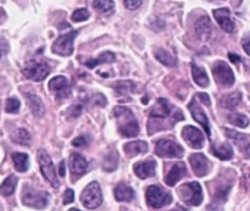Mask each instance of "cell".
I'll return each instance as SVG.
<instances>
[{
  "label": "cell",
  "mask_w": 250,
  "mask_h": 211,
  "mask_svg": "<svg viewBox=\"0 0 250 211\" xmlns=\"http://www.w3.org/2000/svg\"><path fill=\"white\" fill-rule=\"evenodd\" d=\"M114 115L117 120V128L122 136L127 138H133L138 136L139 125L131 109L125 106H116L114 109Z\"/></svg>",
  "instance_id": "6da1fadb"
},
{
  "label": "cell",
  "mask_w": 250,
  "mask_h": 211,
  "mask_svg": "<svg viewBox=\"0 0 250 211\" xmlns=\"http://www.w3.org/2000/svg\"><path fill=\"white\" fill-rule=\"evenodd\" d=\"M146 198L148 205L153 209H160V208L171 204L172 202V195L163 190L160 186H149L146 188Z\"/></svg>",
  "instance_id": "7a4b0ae2"
},
{
  "label": "cell",
  "mask_w": 250,
  "mask_h": 211,
  "mask_svg": "<svg viewBox=\"0 0 250 211\" xmlns=\"http://www.w3.org/2000/svg\"><path fill=\"white\" fill-rule=\"evenodd\" d=\"M50 194L44 190H34L29 187H24L22 190V203L26 207L34 209H44L48 205Z\"/></svg>",
  "instance_id": "3957f363"
},
{
  "label": "cell",
  "mask_w": 250,
  "mask_h": 211,
  "mask_svg": "<svg viewBox=\"0 0 250 211\" xmlns=\"http://www.w3.org/2000/svg\"><path fill=\"white\" fill-rule=\"evenodd\" d=\"M170 116L173 117V119L176 120V122L180 121V120L185 119L182 115V112H181L180 110L177 109L175 111V110L170 106V104L167 103V100L160 98V99L156 102V104L153 106V109H151L150 122H155L156 120L168 119Z\"/></svg>",
  "instance_id": "277c9868"
},
{
  "label": "cell",
  "mask_w": 250,
  "mask_h": 211,
  "mask_svg": "<svg viewBox=\"0 0 250 211\" xmlns=\"http://www.w3.org/2000/svg\"><path fill=\"white\" fill-rule=\"evenodd\" d=\"M178 194L183 202L193 207H198L203 202V190L198 182H190L181 186L178 188Z\"/></svg>",
  "instance_id": "5b68a950"
},
{
  "label": "cell",
  "mask_w": 250,
  "mask_h": 211,
  "mask_svg": "<svg viewBox=\"0 0 250 211\" xmlns=\"http://www.w3.org/2000/svg\"><path fill=\"white\" fill-rule=\"evenodd\" d=\"M37 159H38L39 166H41V171L43 173L44 178L53 186L54 188L59 187L58 175H56V170L54 168V164L51 161L50 156L48 155L44 149H39L38 154H37Z\"/></svg>",
  "instance_id": "8992f818"
},
{
  "label": "cell",
  "mask_w": 250,
  "mask_h": 211,
  "mask_svg": "<svg viewBox=\"0 0 250 211\" xmlns=\"http://www.w3.org/2000/svg\"><path fill=\"white\" fill-rule=\"evenodd\" d=\"M81 203L87 209H97L103 203V194L98 182H92L81 194Z\"/></svg>",
  "instance_id": "52a82bcc"
},
{
  "label": "cell",
  "mask_w": 250,
  "mask_h": 211,
  "mask_svg": "<svg viewBox=\"0 0 250 211\" xmlns=\"http://www.w3.org/2000/svg\"><path fill=\"white\" fill-rule=\"evenodd\" d=\"M212 73H214L216 82L221 87L229 88L234 84L233 71L229 67V63H225V61H215L214 65H212Z\"/></svg>",
  "instance_id": "ba28073f"
},
{
  "label": "cell",
  "mask_w": 250,
  "mask_h": 211,
  "mask_svg": "<svg viewBox=\"0 0 250 211\" xmlns=\"http://www.w3.org/2000/svg\"><path fill=\"white\" fill-rule=\"evenodd\" d=\"M155 153L160 158H182L183 150L182 147L175 141L171 139H159L155 144Z\"/></svg>",
  "instance_id": "9c48e42d"
},
{
  "label": "cell",
  "mask_w": 250,
  "mask_h": 211,
  "mask_svg": "<svg viewBox=\"0 0 250 211\" xmlns=\"http://www.w3.org/2000/svg\"><path fill=\"white\" fill-rule=\"evenodd\" d=\"M78 31H72L70 33L62 34L53 43L51 50L54 54H58L61 56H70L73 53V41L77 37Z\"/></svg>",
  "instance_id": "30bf717a"
},
{
  "label": "cell",
  "mask_w": 250,
  "mask_h": 211,
  "mask_svg": "<svg viewBox=\"0 0 250 211\" xmlns=\"http://www.w3.org/2000/svg\"><path fill=\"white\" fill-rule=\"evenodd\" d=\"M23 75L26 76L28 80L36 81V82H41V81L45 80L48 75L50 73V67L48 63H41V61H29L23 68Z\"/></svg>",
  "instance_id": "8fae6325"
},
{
  "label": "cell",
  "mask_w": 250,
  "mask_h": 211,
  "mask_svg": "<svg viewBox=\"0 0 250 211\" xmlns=\"http://www.w3.org/2000/svg\"><path fill=\"white\" fill-rule=\"evenodd\" d=\"M49 90L51 93H54L56 97V99L61 100L65 99V98L70 97L71 94V88L68 80L63 76H56V77L51 78L50 82H49Z\"/></svg>",
  "instance_id": "7c38bea8"
},
{
  "label": "cell",
  "mask_w": 250,
  "mask_h": 211,
  "mask_svg": "<svg viewBox=\"0 0 250 211\" xmlns=\"http://www.w3.org/2000/svg\"><path fill=\"white\" fill-rule=\"evenodd\" d=\"M182 137L192 148L200 149L204 147V134L202 131L193 126H187L183 128Z\"/></svg>",
  "instance_id": "4fadbf2b"
},
{
  "label": "cell",
  "mask_w": 250,
  "mask_h": 211,
  "mask_svg": "<svg viewBox=\"0 0 250 211\" xmlns=\"http://www.w3.org/2000/svg\"><path fill=\"white\" fill-rule=\"evenodd\" d=\"M189 163L193 169V172L198 177H204L210 171V163L203 154H192L189 156Z\"/></svg>",
  "instance_id": "5bb4252c"
},
{
  "label": "cell",
  "mask_w": 250,
  "mask_h": 211,
  "mask_svg": "<svg viewBox=\"0 0 250 211\" xmlns=\"http://www.w3.org/2000/svg\"><path fill=\"white\" fill-rule=\"evenodd\" d=\"M226 134L227 137L233 139L236 146L238 147L241 153L243 154L246 158H250V136L238 133V132L232 131V129L229 128H226Z\"/></svg>",
  "instance_id": "9a60e30c"
},
{
  "label": "cell",
  "mask_w": 250,
  "mask_h": 211,
  "mask_svg": "<svg viewBox=\"0 0 250 211\" xmlns=\"http://www.w3.org/2000/svg\"><path fill=\"white\" fill-rule=\"evenodd\" d=\"M188 109H189L190 114H192L193 119L198 122V124L202 125L204 127L205 132H207L208 136H211V131H210V127H209V120H208V116L204 114V111L202 110V107L199 106V104L197 103V100L193 99L192 102L189 103L188 105Z\"/></svg>",
  "instance_id": "2e32d148"
},
{
  "label": "cell",
  "mask_w": 250,
  "mask_h": 211,
  "mask_svg": "<svg viewBox=\"0 0 250 211\" xmlns=\"http://www.w3.org/2000/svg\"><path fill=\"white\" fill-rule=\"evenodd\" d=\"M68 166L73 176H82L87 171L88 163L81 154L73 153L68 159Z\"/></svg>",
  "instance_id": "e0dca14e"
},
{
  "label": "cell",
  "mask_w": 250,
  "mask_h": 211,
  "mask_svg": "<svg viewBox=\"0 0 250 211\" xmlns=\"http://www.w3.org/2000/svg\"><path fill=\"white\" fill-rule=\"evenodd\" d=\"M214 17L224 31L227 33H232L234 31V23L231 20V14L229 9H216L214 10Z\"/></svg>",
  "instance_id": "ac0fdd59"
},
{
  "label": "cell",
  "mask_w": 250,
  "mask_h": 211,
  "mask_svg": "<svg viewBox=\"0 0 250 211\" xmlns=\"http://www.w3.org/2000/svg\"><path fill=\"white\" fill-rule=\"evenodd\" d=\"M155 168L156 163L154 160L141 161V163H137L134 165V173L141 180H146V178H149L155 175Z\"/></svg>",
  "instance_id": "d6986e66"
},
{
  "label": "cell",
  "mask_w": 250,
  "mask_h": 211,
  "mask_svg": "<svg viewBox=\"0 0 250 211\" xmlns=\"http://www.w3.org/2000/svg\"><path fill=\"white\" fill-rule=\"evenodd\" d=\"M186 165L183 163H177L171 168V170L168 171L167 175L165 177L166 185L170 186V187H173L183 176H186Z\"/></svg>",
  "instance_id": "ffe728a7"
},
{
  "label": "cell",
  "mask_w": 250,
  "mask_h": 211,
  "mask_svg": "<svg viewBox=\"0 0 250 211\" xmlns=\"http://www.w3.org/2000/svg\"><path fill=\"white\" fill-rule=\"evenodd\" d=\"M24 97H26L27 105H28L32 114L36 117L44 116V114H45V107H44V104L41 98L34 94H24Z\"/></svg>",
  "instance_id": "44dd1931"
},
{
  "label": "cell",
  "mask_w": 250,
  "mask_h": 211,
  "mask_svg": "<svg viewBox=\"0 0 250 211\" xmlns=\"http://www.w3.org/2000/svg\"><path fill=\"white\" fill-rule=\"evenodd\" d=\"M125 153L128 158H133V156L139 155V154L146 153L148 150V144L143 141H136V142H129V143L125 144L124 147Z\"/></svg>",
  "instance_id": "7402d4cb"
},
{
  "label": "cell",
  "mask_w": 250,
  "mask_h": 211,
  "mask_svg": "<svg viewBox=\"0 0 250 211\" xmlns=\"http://www.w3.org/2000/svg\"><path fill=\"white\" fill-rule=\"evenodd\" d=\"M192 75L193 80L198 85H200V87H208L209 85V77H208L205 70L194 63H192Z\"/></svg>",
  "instance_id": "603a6c76"
},
{
  "label": "cell",
  "mask_w": 250,
  "mask_h": 211,
  "mask_svg": "<svg viewBox=\"0 0 250 211\" xmlns=\"http://www.w3.org/2000/svg\"><path fill=\"white\" fill-rule=\"evenodd\" d=\"M115 61V55L111 51H105L102 53L97 59H90V60L85 61L84 65L89 68H94L95 66L102 65V63H111Z\"/></svg>",
  "instance_id": "cb8c5ba5"
},
{
  "label": "cell",
  "mask_w": 250,
  "mask_h": 211,
  "mask_svg": "<svg viewBox=\"0 0 250 211\" xmlns=\"http://www.w3.org/2000/svg\"><path fill=\"white\" fill-rule=\"evenodd\" d=\"M11 159L14 161V166L19 172H26L29 166V158L23 153H12Z\"/></svg>",
  "instance_id": "d4e9b609"
},
{
  "label": "cell",
  "mask_w": 250,
  "mask_h": 211,
  "mask_svg": "<svg viewBox=\"0 0 250 211\" xmlns=\"http://www.w3.org/2000/svg\"><path fill=\"white\" fill-rule=\"evenodd\" d=\"M211 154L212 155L216 156V158L221 159V160H231L232 156H233V150H232V148L229 144L225 143V144H221V146H219V147L212 146Z\"/></svg>",
  "instance_id": "484cf974"
},
{
  "label": "cell",
  "mask_w": 250,
  "mask_h": 211,
  "mask_svg": "<svg viewBox=\"0 0 250 211\" xmlns=\"http://www.w3.org/2000/svg\"><path fill=\"white\" fill-rule=\"evenodd\" d=\"M115 198L119 202H131L134 198V192L126 185H119L115 188Z\"/></svg>",
  "instance_id": "4316f807"
},
{
  "label": "cell",
  "mask_w": 250,
  "mask_h": 211,
  "mask_svg": "<svg viewBox=\"0 0 250 211\" xmlns=\"http://www.w3.org/2000/svg\"><path fill=\"white\" fill-rule=\"evenodd\" d=\"M195 31H197L198 36H200L202 38L209 37L210 33H211V22H210L209 17H200L197 21V23H195Z\"/></svg>",
  "instance_id": "83f0119b"
},
{
  "label": "cell",
  "mask_w": 250,
  "mask_h": 211,
  "mask_svg": "<svg viewBox=\"0 0 250 211\" xmlns=\"http://www.w3.org/2000/svg\"><path fill=\"white\" fill-rule=\"evenodd\" d=\"M242 100V94L239 92L231 93V94H227L225 97L221 98V106H224L225 109L233 110L234 107H237L239 105Z\"/></svg>",
  "instance_id": "f1b7e54d"
},
{
  "label": "cell",
  "mask_w": 250,
  "mask_h": 211,
  "mask_svg": "<svg viewBox=\"0 0 250 211\" xmlns=\"http://www.w3.org/2000/svg\"><path fill=\"white\" fill-rule=\"evenodd\" d=\"M17 186V177L11 175L0 185V194L4 197H10L15 192V188Z\"/></svg>",
  "instance_id": "f546056e"
},
{
  "label": "cell",
  "mask_w": 250,
  "mask_h": 211,
  "mask_svg": "<svg viewBox=\"0 0 250 211\" xmlns=\"http://www.w3.org/2000/svg\"><path fill=\"white\" fill-rule=\"evenodd\" d=\"M12 142L21 146H29L31 144V134L24 128H19L11 134Z\"/></svg>",
  "instance_id": "4dcf8cb0"
},
{
  "label": "cell",
  "mask_w": 250,
  "mask_h": 211,
  "mask_svg": "<svg viewBox=\"0 0 250 211\" xmlns=\"http://www.w3.org/2000/svg\"><path fill=\"white\" fill-rule=\"evenodd\" d=\"M93 7L102 14L110 15L114 11L115 2L112 0H98V1H93Z\"/></svg>",
  "instance_id": "1f68e13d"
},
{
  "label": "cell",
  "mask_w": 250,
  "mask_h": 211,
  "mask_svg": "<svg viewBox=\"0 0 250 211\" xmlns=\"http://www.w3.org/2000/svg\"><path fill=\"white\" fill-rule=\"evenodd\" d=\"M154 54H155V58L164 65L168 66V67L176 66V59L172 55H170L167 51L164 50V49H155V53Z\"/></svg>",
  "instance_id": "d6a6232c"
},
{
  "label": "cell",
  "mask_w": 250,
  "mask_h": 211,
  "mask_svg": "<svg viewBox=\"0 0 250 211\" xmlns=\"http://www.w3.org/2000/svg\"><path fill=\"white\" fill-rule=\"evenodd\" d=\"M115 90H116V94L119 97L121 95H128L129 93H133L134 90V84L132 81H120L116 85H115Z\"/></svg>",
  "instance_id": "836d02e7"
},
{
  "label": "cell",
  "mask_w": 250,
  "mask_h": 211,
  "mask_svg": "<svg viewBox=\"0 0 250 211\" xmlns=\"http://www.w3.org/2000/svg\"><path fill=\"white\" fill-rule=\"evenodd\" d=\"M229 121L231 122L232 125L237 127H241V128H246L249 125V119L246 116V115L237 114V112H233V114L229 115Z\"/></svg>",
  "instance_id": "e575fe53"
},
{
  "label": "cell",
  "mask_w": 250,
  "mask_h": 211,
  "mask_svg": "<svg viewBox=\"0 0 250 211\" xmlns=\"http://www.w3.org/2000/svg\"><path fill=\"white\" fill-rule=\"evenodd\" d=\"M117 151L111 150L106 156H105V160H104V170L105 171H114L115 169L117 168Z\"/></svg>",
  "instance_id": "d590c367"
},
{
  "label": "cell",
  "mask_w": 250,
  "mask_h": 211,
  "mask_svg": "<svg viewBox=\"0 0 250 211\" xmlns=\"http://www.w3.org/2000/svg\"><path fill=\"white\" fill-rule=\"evenodd\" d=\"M20 106H21V104H20L19 99H16V98H9V99L6 100L5 110H6V112H9V114H16L20 110Z\"/></svg>",
  "instance_id": "8d00e7d4"
},
{
  "label": "cell",
  "mask_w": 250,
  "mask_h": 211,
  "mask_svg": "<svg viewBox=\"0 0 250 211\" xmlns=\"http://www.w3.org/2000/svg\"><path fill=\"white\" fill-rule=\"evenodd\" d=\"M71 19H72L73 22L85 21V20L89 19V12H88L87 9H78L73 12Z\"/></svg>",
  "instance_id": "74e56055"
},
{
  "label": "cell",
  "mask_w": 250,
  "mask_h": 211,
  "mask_svg": "<svg viewBox=\"0 0 250 211\" xmlns=\"http://www.w3.org/2000/svg\"><path fill=\"white\" fill-rule=\"evenodd\" d=\"M124 4L128 10H136L143 4V1L142 0H125Z\"/></svg>",
  "instance_id": "f35d334b"
},
{
  "label": "cell",
  "mask_w": 250,
  "mask_h": 211,
  "mask_svg": "<svg viewBox=\"0 0 250 211\" xmlns=\"http://www.w3.org/2000/svg\"><path fill=\"white\" fill-rule=\"evenodd\" d=\"M81 112H82V106H81V105H73V106H71L70 109H68L67 114L70 117L76 119V117L80 116Z\"/></svg>",
  "instance_id": "ab89813d"
},
{
  "label": "cell",
  "mask_w": 250,
  "mask_h": 211,
  "mask_svg": "<svg viewBox=\"0 0 250 211\" xmlns=\"http://www.w3.org/2000/svg\"><path fill=\"white\" fill-rule=\"evenodd\" d=\"M88 144V141L85 137H77L72 141V146L73 147H77V148H83Z\"/></svg>",
  "instance_id": "60d3db41"
},
{
  "label": "cell",
  "mask_w": 250,
  "mask_h": 211,
  "mask_svg": "<svg viewBox=\"0 0 250 211\" xmlns=\"http://www.w3.org/2000/svg\"><path fill=\"white\" fill-rule=\"evenodd\" d=\"M75 199V194H73V190H67L65 193H63V204L67 205L71 204Z\"/></svg>",
  "instance_id": "b9f144b4"
},
{
  "label": "cell",
  "mask_w": 250,
  "mask_h": 211,
  "mask_svg": "<svg viewBox=\"0 0 250 211\" xmlns=\"http://www.w3.org/2000/svg\"><path fill=\"white\" fill-rule=\"evenodd\" d=\"M242 45H243V49L246 50V53L250 56V33L244 36V38L242 39Z\"/></svg>",
  "instance_id": "7bdbcfd3"
},
{
  "label": "cell",
  "mask_w": 250,
  "mask_h": 211,
  "mask_svg": "<svg viewBox=\"0 0 250 211\" xmlns=\"http://www.w3.org/2000/svg\"><path fill=\"white\" fill-rule=\"evenodd\" d=\"M198 98H199L203 103H205V105L210 106V98L207 93H199V94H198Z\"/></svg>",
  "instance_id": "ee69618b"
},
{
  "label": "cell",
  "mask_w": 250,
  "mask_h": 211,
  "mask_svg": "<svg viewBox=\"0 0 250 211\" xmlns=\"http://www.w3.org/2000/svg\"><path fill=\"white\" fill-rule=\"evenodd\" d=\"M229 59L232 61V63H241V58H239L238 55H236L234 53H229Z\"/></svg>",
  "instance_id": "f6af8a7d"
},
{
  "label": "cell",
  "mask_w": 250,
  "mask_h": 211,
  "mask_svg": "<svg viewBox=\"0 0 250 211\" xmlns=\"http://www.w3.org/2000/svg\"><path fill=\"white\" fill-rule=\"evenodd\" d=\"M59 173H60L61 177L65 176V161H61L60 163V168H59Z\"/></svg>",
  "instance_id": "bcb514c9"
},
{
  "label": "cell",
  "mask_w": 250,
  "mask_h": 211,
  "mask_svg": "<svg viewBox=\"0 0 250 211\" xmlns=\"http://www.w3.org/2000/svg\"><path fill=\"white\" fill-rule=\"evenodd\" d=\"M68 211H81V210H78V209H70Z\"/></svg>",
  "instance_id": "7dc6e473"
},
{
  "label": "cell",
  "mask_w": 250,
  "mask_h": 211,
  "mask_svg": "<svg viewBox=\"0 0 250 211\" xmlns=\"http://www.w3.org/2000/svg\"><path fill=\"white\" fill-rule=\"evenodd\" d=\"M0 58H1V49H0Z\"/></svg>",
  "instance_id": "c3c4849f"
}]
</instances>
